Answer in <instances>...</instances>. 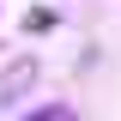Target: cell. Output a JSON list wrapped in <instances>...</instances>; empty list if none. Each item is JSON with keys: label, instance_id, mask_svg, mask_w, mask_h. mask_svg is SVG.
<instances>
[{"label": "cell", "instance_id": "1", "mask_svg": "<svg viewBox=\"0 0 121 121\" xmlns=\"http://www.w3.org/2000/svg\"><path fill=\"white\" fill-rule=\"evenodd\" d=\"M24 121H73V109H60V103H48V109H36V115H24Z\"/></svg>", "mask_w": 121, "mask_h": 121}]
</instances>
